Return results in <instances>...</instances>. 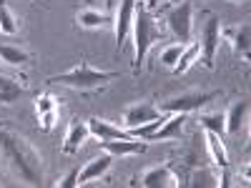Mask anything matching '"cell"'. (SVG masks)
I'll return each mask as SVG.
<instances>
[{
    "label": "cell",
    "instance_id": "1",
    "mask_svg": "<svg viewBox=\"0 0 251 188\" xmlns=\"http://www.w3.org/2000/svg\"><path fill=\"white\" fill-rule=\"evenodd\" d=\"M0 158L25 186H43V163L33 145L10 128H0Z\"/></svg>",
    "mask_w": 251,
    "mask_h": 188
},
{
    "label": "cell",
    "instance_id": "22",
    "mask_svg": "<svg viewBox=\"0 0 251 188\" xmlns=\"http://www.w3.org/2000/svg\"><path fill=\"white\" fill-rule=\"evenodd\" d=\"M199 123H201V128L208 131V133H216V136L224 133V113H201Z\"/></svg>",
    "mask_w": 251,
    "mask_h": 188
},
{
    "label": "cell",
    "instance_id": "16",
    "mask_svg": "<svg viewBox=\"0 0 251 188\" xmlns=\"http://www.w3.org/2000/svg\"><path fill=\"white\" fill-rule=\"evenodd\" d=\"M91 136V131H88V123H83V120H73L71 123V128H68V133H66V141H63V153H68V156H73L80 145H83V141H86Z\"/></svg>",
    "mask_w": 251,
    "mask_h": 188
},
{
    "label": "cell",
    "instance_id": "20",
    "mask_svg": "<svg viewBox=\"0 0 251 188\" xmlns=\"http://www.w3.org/2000/svg\"><path fill=\"white\" fill-rule=\"evenodd\" d=\"M199 53H201V48H199V40H196V43H186V46H183V53L178 55L176 66H174V73H176V75L186 73V70L191 68L196 60H199Z\"/></svg>",
    "mask_w": 251,
    "mask_h": 188
},
{
    "label": "cell",
    "instance_id": "17",
    "mask_svg": "<svg viewBox=\"0 0 251 188\" xmlns=\"http://www.w3.org/2000/svg\"><path fill=\"white\" fill-rule=\"evenodd\" d=\"M186 123V113H171L169 118H163V123L158 125V131L153 133V141H169V138H178Z\"/></svg>",
    "mask_w": 251,
    "mask_h": 188
},
{
    "label": "cell",
    "instance_id": "9",
    "mask_svg": "<svg viewBox=\"0 0 251 188\" xmlns=\"http://www.w3.org/2000/svg\"><path fill=\"white\" fill-rule=\"evenodd\" d=\"M100 145L106 148V153L108 156H138V153H146V148L149 145L146 143H141V141H136V138H113V141H100Z\"/></svg>",
    "mask_w": 251,
    "mask_h": 188
},
{
    "label": "cell",
    "instance_id": "26",
    "mask_svg": "<svg viewBox=\"0 0 251 188\" xmlns=\"http://www.w3.org/2000/svg\"><path fill=\"white\" fill-rule=\"evenodd\" d=\"M78 171H80V168H71V171L66 173V178L58 181V186H63V188H73V186H78Z\"/></svg>",
    "mask_w": 251,
    "mask_h": 188
},
{
    "label": "cell",
    "instance_id": "11",
    "mask_svg": "<svg viewBox=\"0 0 251 188\" xmlns=\"http://www.w3.org/2000/svg\"><path fill=\"white\" fill-rule=\"evenodd\" d=\"M221 38H226L236 53H241L244 58H249V46H251V25L249 23H241V25L221 30Z\"/></svg>",
    "mask_w": 251,
    "mask_h": 188
},
{
    "label": "cell",
    "instance_id": "19",
    "mask_svg": "<svg viewBox=\"0 0 251 188\" xmlns=\"http://www.w3.org/2000/svg\"><path fill=\"white\" fill-rule=\"evenodd\" d=\"M203 141H206V148H208V153H211L214 163L219 165V168H226V165H228V153H226V148H224L221 136L203 131Z\"/></svg>",
    "mask_w": 251,
    "mask_h": 188
},
{
    "label": "cell",
    "instance_id": "14",
    "mask_svg": "<svg viewBox=\"0 0 251 188\" xmlns=\"http://www.w3.org/2000/svg\"><path fill=\"white\" fill-rule=\"evenodd\" d=\"M246 113H249V100H236L228 106V111L224 113V131L226 133H239L241 125L246 120Z\"/></svg>",
    "mask_w": 251,
    "mask_h": 188
},
{
    "label": "cell",
    "instance_id": "27",
    "mask_svg": "<svg viewBox=\"0 0 251 188\" xmlns=\"http://www.w3.org/2000/svg\"><path fill=\"white\" fill-rule=\"evenodd\" d=\"M231 3H246V0H231Z\"/></svg>",
    "mask_w": 251,
    "mask_h": 188
},
{
    "label": "cell",
    "instance_id": "5",
    "mask_svg": "<svg viewBox=\"0 0 251 188\" xmlns=\"http://www.w3.org/2000/svg\"><path fill=\"white\" fill-rule=\"evenodd\" d=\"M219 43H221V20L216 15H208L206 25L201 28V38H199V60H203L206 68H214V58H216V50H219Z\"/></svg>",
    "mask_w": 251,
    "mask_h": 188
},
{
    "label": "cell",
    "instance_id": "18",
    "mask_svg": "<svg viewBox=\"0 0 251 188\" xmlns=\"http://www.w3.org/2000/svg\"><path fill=\"white\" fill-rule=\"evenodd\" d=\"M25 95V88L10 75L0 73V106H13L15 100H20Z\"/></svg>",
    "mask_w": 251,
    "mask_h": 188
},
{
    "label": "cell",
    "instance_id": "15",
    "mask_svg": "<svg viewBox=\"0 0 251 188\" xmlns=\"http://www.w3.org/2000/svg\"><path fill=\"white\" fill-rule=\"evenodd\" d=\"M35 111H38V120H40V128L50 131L53 123H55V111H58V100L53 95H38L35 98Z\"/></svg>",
    "mask_w": 251,
    "mask_h": 188
},
{
    "label": "cell",
    "instance_id": "24",
    "mask_svg": "<svg viewBox=\"0 0 251 188\" xmlns=\"http://www.w3.org/2000/svg\"><path fill=\"white\" fill-rule=\"evenodd\" d=\"M103 23H106V15L98 10H80L78 13V25H83V28H100Z\"/></svg>",
    "mask_w": 251,
    "mask_h": 188
},
{
    "label": "cell",
    "instance_id": "6",
    "mask_svg": "<svg viewBox=\"0 0 251 188\" xmlns=\"http://www.w3.org/2000/svg\"><path fill=\"white\" fill-rule=\"evenodd\" d=\"M219 93H181L176 98L163 100L158 111L161 113H188V111H199L201 106H206L208 100H214Z\"/></svg>",
    "mask_w": 251,
    "mask_h": 188
},
{
    "label": "cell",
    "instance_id": "7",
    "mask_svg": "<svg viewBox=\"0 0 251 188\" xmlns=\"http://www.w3.org/2000/svg\"><path fill=\"white\" fill-rule=\"evenodd\" d=\"M156 118H163V113L158 111L156 103L151 100H141V103H133V106L126 108L123 113V128H136V125H143L149 120H156Z\"/></svg>",
    "mask_w": 251,
    "mask_h": 188
},
{
    "label": "cell",
    "instance_id": "21",
    "mask_svg": "<svg viewBox=\"0 0 251 188\" xmlns=\"http://www.w3.org/2000/svg\"><path fill=\"white\" fill-rule=\"evenodd\" d=\"M0 60L8 63V66H25V63H28V53L20 50L18 46L0 43Z\"/></svg>",
    "mask_w": 251,
    "mask_h": 188
},
{
    "label": "cell",
    "instance_id": "25",
    "mask_svg": "<svg viewBox=\"0 0 251 188\" xmlns=\"http://www.w3.org/2000/svg\"><path fill=\"white\" fill-rule=\"evenodd\" d=\"M181 53H183V43H174V46H169V48H163L161 55H158L161 66H166V68L174 70V66H176V60H178Z\"/></svg>",
    "mask_w": 251,
    "mask_h": 188
},
{
    "label": "cell",
    "instance_id": "3",
    "mask_svg": "<svg viewBox=\"0 0 251 188\" xmlns=\"http://www.w3.org/2000/svg\"><path fill=\"white\" fill-rule=\"evenodd\" d=\"M131 33H133V70H141L143 60H146V53H149V48L153 46V40H158L161 30L156 28L151 13L146 10L143 5L133 13V25H131Z\"/></svg>",
    "mask_w": 251,
    "mask_h": 188
},
{
    "label": "cell",
    "instance_id": "13",
    "mask_svg": "<svg viewBox=\"0 0 251 188\" xmlns=\"http://www.w3.org/2000/svg\"><path fill=\"white\" fill-rule=\"evenodd\" d=\"M88 131L93 138L98 141H113V138H131L126 128H118V125L103 120V118H91L88 120Z\"/></svg>",
    "mask_w": 251,
    "mask_h": 188
},
{
    "label": "cell",
    "instance_id": "29",
    "mask_svg": "<svg viewBox=\"0 0 251 188\" xmlns=\"http://www.w3.org/2000/svg\"><path fill=\"white\" fill-rule=\"evenodd\" d=\"M171 3H181V0H171Z\"/></svg>",
    "mask_w": 251,
    "mask_h": 188
},
{
    "label": "cell",
    "instance_id": "2",
    "mask_svg": "<svg viewBox=\"0 0 251 188\" xmlns=\"http://www.w3.org/2000/svg\"><path fill=\"white\" fill-rule=\"evenodd\" d=\"M118 73H113V70H96L91 63L83 60L75 68H71L68 73L53 75L50 83H58V86H66V88H75V91H93V88H103Z\"/></svg>",
    "mask_w": 251,
    "mask_h": 188
},
{
    "label": "cell",
    "instance_id": "10",
    "mask_svg": "<svg viewBox=\"0 0 251 188\" xmlns=\"http://www.w3.org/2000/svg\"><path fill=\"white\" fill-rule=\"evenodd\" d=\"M141 186L146 188H169V186H178L171 165H153L141 176Z\"/></svg>",
    "mask_w": 251,
    "mask_h": 188
},
{
    "label": "cell",
    "instance_id": "4",
    "mask_svg": "<svg viewBox=\"0 0 251 188\" xmlns=\"http://www.w3.org/2000/svg\"><path fill=\"white\" fill-rule=\"evenodd\" d=\"M191 13H194L191 0H181V3H174V8L169 10V15H166L169 33L183 46L191 43Z\"/></svg>",
    "mask_w": 251,
    "mask_h": 188
},
{
    "label": "cell",
    "instance_id": "28",
    "mask_svg": "<svg viewBox=\"0 0 251 188\" xmlns=\"http://www.w3.org/2000/svg\"><path fill=\"white\" fill-rule=\"evenodd\" d=\"M146 3H149V5H153V3H156V0H146Z\"/></svg>",
    "mask_w": 251,
    "mask_h": 188
},
{
    "label": "cell",
    "instance_id": "23",
    "mask_svg": "<svg viewBox=\"0 0 251 188\" xmlns=\"http://www.w3.org/2000/svg\"><path fill=\"white\" fill-rule=\"evenodd\" d=\"M0 33L3 35H15L18 33V20L10 13V8L0 0Z\"/></svg>",
    "mask_w": 251,
    "mask_h": 188
},
{
    "label": "cell",
    "instance_id": "8",
    "mask_svg": "<svg viewBox=\"0 0 251 188\" xmlns=\"http://www.w3.org/2000/svg\"><path fill=\"white\" fill-rule=\"evenodd\" d=\"M133 13H136V0H121L118 13H116V48L121 50L126 38L131 33L133 25Z\"/></svg>",
    "mask_w": 251,
    "mask_h": 188
},
{
    "label": "cell",
    "instance_id": "12",
    "mask_svg": "<svg viewBox=\"0 0 251 188\" xmlns=\"http://www.w3.org/2000/svg\"><path fill=\"white\" fill-rule=\"evenodd\" d=\"M111 163H113V156H108V153L100 156V158L88 161L86 168L78 171V186H86V183H91V181H96V178H100V176H106L108 168H111Z\"/></svg>",
    "mask_w": 251,
    "mask_h": 188
}]
</instances>
